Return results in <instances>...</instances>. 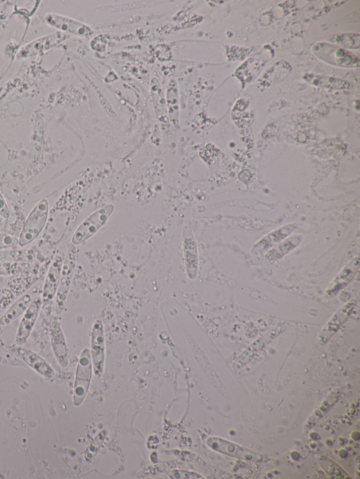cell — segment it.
I'll use <instances>...</instances> for the list:
<instances>
[{
	"mask_svg": "<svg viewBox=\"0 0 360 479\" xmlns=\"http://www.w3.org/2000/svg\"><path fill=\"white\" fill-rule=\"evenodd\" d=\"M46 22L49 26L60 31L80 36H88L91 32L90 29L83 24L58 15H47Z\"/></svg>",
	"mask_w": 360,
	"mask_h": 479,
	"instance_id": "cell-15",
	"label": "cell"
},
{
	"mask_svg": "<svg viewBox=\"0 0 360 479\" xmlns=\"http://www.w3.org/2000/svg\"><path fill=\"white\" fill-rule=\"evenodd\" d=\"M66 36L61 32L36 40L24 47L18 54L19 58H28L42 54L63 42Z\"/></svg>",
	"mask_w": 360,
	"mask_h": 479,
	"instance_id": "cell-10",
	"label": "cell"
},
{
	"mask_svg": "<svg viewBox=\"0 0 360 479\" xmlns=\"http://www.w3.org/2000/svg\"><path fill=\"white\" fill-rule=\"evenodd\" d=\"M49 216V203L40 201L28 217L19 238V245L25 247L31 244L44 229Z\"/></svg>",
	"mask_w": 360,
	"mask_h": 479,
	"instance_id": "cell-2",
	"label": "cell"
},
{
	"mask_svg": "<svg viewBox=\"0 0 360 479\" xmlns=\"http://www.w3.org/2000/svg\"><path fill=\"white\" fill-rule=\"evenodd\" d=\"M49 332L55 357L59 365L65 368L68 364V350L61 324L56 317H54L52 321Z\"/></svg>",
	"mask_w": 360,
	"mask_h": 479,
	"instance_id": "cell-12",
	"label": "cell"
},
{
	"mask_svg": "<svg viewBox=\"0 0 360 479\" xmlns=\"http://www.w3.org/2000/svg\"><path fill=\"white\" fill-rule=\"evenodd\" d=\"M302 239L301 235H296L285 240L284 242H282L277 246L269 250L266 254V258L271 262L280 260L296 249L301 243Z\"/></svg>",
	"mask_w": 360,
	"mask_h": 479,
	"instance_id": "cell-18",
	"label": "cell"
},
{
	"mask_svg": "<svg viewBox=\"0 0 360 479\" xmlns=\"http://www.w3.org/2000/svg\"><path fill=\"white\" fill-rule=\"evenodd\" d=\"M321 466L331 478H348L347 474L335 462L325 456H321L319 459Z\"/></svg>",
	"mask_w": 360,
	"mask_h": 479,
	"instance_id": "cell-19",
	"label": "cell"
},
{
	"mask_svg": "<svg viewBox=\"0 0 360 479\" xmlns=\"http://www.w3.org/2000/svg\"><path fill=\"white\" fill-rule=\"evenodd\" d=\"M17 265L10 262H0V276H10L17 272Z\"/></svg>",
	"mask_w": 360,
	"mask_h": 479,
	"instance_id": "cell-22",
	"label": "cell"
},
{
	"mask_svg": "<svg viewBox=\"0 0 360 479\" xmlns=\"http://www.w3.org/2000/svg\"><path fill=\"white\" fill-rule=\"evenodd\" d=\"M41 305L42 299L38 297L32 301L24 313L16 338V343L18 345L22 346L30 337L36 323Z\"/></svg>",
	"mask_w": 360,
	"mask_h": 479,
	"instance_id": "cell-11",
	"label": "cell"
},
{
	"mask_svg": "<svg viewBox=\"0 0 360 479\" xmlns=\"http://www.w3.org/2000/svg\"><path fill=\"white\" fill-rule=\"evenodd\" d=\"M182 249L187 275L190 280H195L198 269V249L194 235L189 226H185L182 230Z\"/></svg>",
	"mask_w": 360,
	"mask_h": 479,
	"instance_id": "cell-7",
	"label": "cell"
},
{
	"mask_svg": "<svg viewBox=\"0 0 360 479\" xmlns=\"http://www.w3.org/2000/svg\"><path fill=\"white\" fill-rule=\"evenodd\" d=\"M77 249L75 246H70L63 260L59 284L56 292V312L60 314L64 309L68 292L73 280L77 266Z\"/></svg>",
	"mask_w": 360,
	"mask_h": 479,
	"instance_id": "cell-3",
	"label": "cell"
},
{
	"mask_svg": "<svg viewBox=\"0 0 360 479\" xmlns=\"http://www.w3.org/2000/svg\"><path fill=\"white\" fill-rule=\"evenodd\" d=\"M0 216L6 219L9 218L10 216L8 205L1 194H0Z\"/></svg>",
	"mask_w": 360,
	"mask_h": 479,
	"instance_id": "cell-24",
	"label": "cell"
},
{
	"mask_svg": "<svg viewBox=\"0 0 360 479\" xmlns=\"http://www.w3.org/2000/svg\"><path fill=\"white\" fill-rule=\"evenodd\" d=\"M356 301L352 300L342 306L331 317L318 336V343L324 345L336 334L341 326L347 320L356 306Z\"/></svg>",
	"mask_w": 360,
	"mask_h": 479,
	"instance_id": "cell-8",
	"label": "cell"
},
{
	"mask_svg": "<svg viewBox=\"0 0 360 479\" xmlns=\"http://www.w3.org/2000/svg\"><path fill=\"white\" fill-rule=\"evenodd\" d=\"M174 476L178 478H204L196 473L182 470L175 471Z\"/></svg>",
	"mask_w": 360,
	"mask_h": 479,
	"instance_id": "cell-23",
	"label": "cell"
},
{
	"mask_svg": "<svg viewBox=\"0 0 360 479\" xmlns=\"http://www.w3.org/2000/svg\"><path fill=\"white\" fill-rule=\"evenodd\" d=\"M359 267V259L357 258L352 260L334 280L331 285L327 290L329 296L336 295L344 288L354 278Z\"/></svg>",
	"mask_w": 360,
	"mask_h": 479,
	"instance_id": "cell-16",
	"label": "cell"
},
{
	"mask_svg": "<svg viewBox=\"0 0 360 479\" xmlns=\"http://www.w3.org/2000/svg\"><path fill=\"white\" fill-rule=\"evenodd\" d=\"M295 228V224H288L272 231L260 240L253 249L252 253L258 256L267 252L289 236Z\"/></svg>",
	"mask_w": 360,
	"mask_h": 479,
	"instance_id": "cell-14",
	"label": "cell"
},
{
	"mask_svg": "<svg viewBox=\"0 0 360 479\" xmlns=\"http://www.w3.org/2000/svg\"><path fill=\"white\" fill-rule=\"evenodd\" d=\"M91 358L95 375L102 376L105 363V334L103 323L97 320L91 336Z\"/></svg>",
	"mask_w": 360,
	"mask_h": 479,
	"instance_id": "cell-6",
	"label": "cell"
},
{
	"mask_svg": "<svg viewBox=\"0 0 360 479\" xmlns=\"http://www.w3.org/2000/svg\"><path fill=\"white\" fill-rule=\"evenodd\" d=\"M63 262V258L60 255H57L50 266L42 292L41 299L43 307L48 305L56 295Z\"/></svg>",
	"mask_w": 360,
	"mask_h": 479,
	"instance_id": "cell-9",
	"label": "cell"
},
{
	"mask_svg": "<svg viewBox=\"0 0 360 479\" xmlns=\"http://www.w3.org/2000/svg\"><path fill=\"white\" fill-rule=\"evenodd\" d=\"M330 41L347 48H359V36L358 35L334 36Z\"/></svg>",
	"mask_w": 360,
	"mask_h": 479,
	"instance_id": "cell-20",
	"label": "cell"
},
{
	"mask_svg": "<svg viewBox=\"0 0 360 479\" xmlns=\"http://www.w3.org/2000/svg\"><path fill=\"white\" fill-rule=\"evenodd\" d=\"M93 371L91 352L85 349L81 353L77 370L75 386L74 403L75 406L82 404L86 398Z\"/></svg>",
	"mask_w": 360,
	"mask_h": 479,
	"instance_id": "cell-4",
	"label": "cell"
},
{
	"mask_svg": "<svg viewBox=\"0 0 360 479\" xmlns=\"http://www.w3.org/2000/svg\"><path fill=\"white\" fill-rule=\"evenodd\" d=\"M114 210V205L109 204L92 213L75 231L72 237V244L79 246L88 241L107 223Z\"/></svg>",
	"mask_w": 360,
	"mask_h": 479,
	"instance_id": "cell-1",
	"label": "cell"
},
{
	"mask_svg": "<svg viewBox=\"0 0 360 479\" xmlns=\"http://www.w3.org/2000/svg\"><path fill=\"white\" fill-rule=\"evenodd\" d=\"M33 301L30 293L21 297L0 318V325L7 326L15 322L17 318L24 314Z\"/></svg>",
	"mask_w": 360,
	"mask_h": 479,
	"instance_id": "cell-17",
	"label": "cell"
},
{
	"mask_svg": "<svg viewBox=\"0 0 360 479\" xmlns=\"http://www.w3.org/2000/svg\"><path fill=\"white\" fill-rule=\"evenodd\" d=\"M14 353L43 377L51 378L54 375L52 367L36 353L24 347L16 346L13 347Z\"/></svg>",
	"mask_w": 360,
	"mask_h": 479,
	"instance_id": "cell-13",
	"label": "cell"
},
{
	"mask_svg": "<svg viewBox=\"0 0 360 479\" xmlns=\"http://www.w3.org/2000/svg\"><path fill=\"white\" fill-rule=\"evenodd\" d=\"M19 245V239L8 234L0 233V250L15 248Z\"/></svg>",
	"mask_w": 360,
	"mask_h": 479,
	"instance_id": "cell-21",
	"label": "cell"
},
{
	"mask_svg": "<svg viewBox=\"0 0 360 479\" xmlns=\"http://www.w3.org/2000/svg\"><path fill=\"white\" fill-rule=\"evenodd\" d=\"M207 444L215 451L240 460L251 462L263 460L261 454L220 438H209L207 440Z\"/></svg>",
	"mask_w": 360,
	"mask_h": 479,
	"instance_id": "cell-5",
	"label": "cell"
},
{
	"mask_svg": "<svg viewBox=\"0 0 360 479\" xmlns=\"http://www.w3.org/2000/svg\"><path fill=\"white\" fill-rule=\"evenodd\" d=\"M10 9L8 8H5L1 11H0V30L4 26L8 17L10 16Z\"/></svg>",
	"mask_w": 360,
	"mask_h": 479,
	"instance_id": "cell-25",
	"label": "cell"
}]
</instances>
